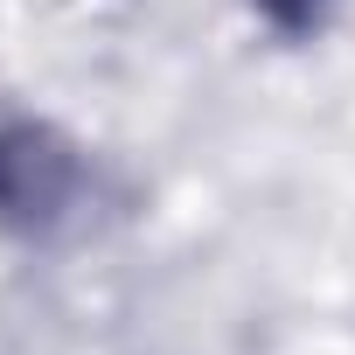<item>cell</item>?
<instances>
[{
    "label": "cell",
    "mask_w": 355,
    "mask_h": 355,
    "mask_svg": "<svg viewBox=\"0 0 355 355\" xmlns=\"http://www.w3.org/2000/svg\"><path fill=\"white\" fill-rule=\"evenodd\" d=\"M84 202V160L49 125H0V223L21 237H49Z\"/></svg>",
    "instance_id": "obj_1"
},
{
    "label": "cell",
    "mask_w": 355,
    "mask_h": 355,
    "mask_svg": "<svg viewBox=\"0 0 355 355\" xmlns=\"http://www.w3.org/2000/svg\"><path fill=\"white\" fill-rule=\"evenodd\" d=\"M251 8H258L279 35H306V28H320V15L334 8V0H251Z\"/></svg>",
    "instance_id": "obj_2"
}]
</instances>
